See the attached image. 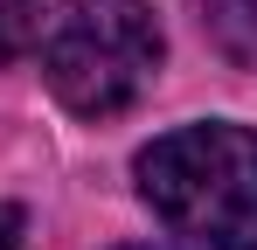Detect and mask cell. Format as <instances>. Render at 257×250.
<instances>
[{
  "label": "cell",
  "mask_w": 257,
  "mask_h": 250,
  "mask_svg": "<svg viewBox=\"0 0 257 250\" xmlns=\"http://www.w3.org/2000/svg\"><path fill=\"white\" fill-rule=\"evenodd\" d=\"M139 195L188 250H257V132L181 125L139 153Z\"/></svg>",
  "instance_id": "obj_1"
},
{
  "label": "cell",
  "mask_w": 257,
  "mask_h": 250,
  "mask_svg": "<svg viewBox=\"0 0 257 250\" xmlns=\"http://www.w3.org/2000/svg\"><path fill=\"white\" fill-rule=\"evenodd\" d=\"M167 35L146 0H56L42 28V77L63 111L118 118L160 77Z\"/></svg>",
  "instance_id": "obj_2"
},
{
  "label": "cell",
  "mask_w": 257,
  "mask_h": 250,
  "mask_svg": "<svg viewBox=\"0 0 257 250\" xmlns=\"http://www.w3.org/2000/svg\"><path fill=\"white\" fill-rule=\"evenodd\" d=\"M188 14L215 42L222 63H236V70L257 63V0H188Z\"/></svg>",
  "instance_id": "obj_3"
},
{
  "label": "cell",
  "mask_w": 257,
  "mask_h": 250,
  "mask_svg": "<svg viewBox=\"0 0 257 250\" xmlns=\"http://www.w3.org/2000/svg\"><path fill=\"white\" fill-rule=\"evenodd\" d=\"M42 28V0H0V63H14Z\"/></svg>",
  "instance_id": "obj_4"
},
{
  "label": "cell",
  "mask_w": 257,
  "mask_h": 250,
  "mask_svg": "<svg viewBox=\"0 0 257 250\" xmlns=\"http://www.w3.org/2000/svg\"><path fill=\"white\" fill-rule=\"evenodd\" d=\"M0 250H28V243H21V229H14L7 215H0Z\"/></svg>",
  "instance_id": "obj_5"
},
{
  "label": "cell",
  "mask_w": 257,
  "mask_h": 250,
  "mask_svg": "<svg viewBox=\"0 0 257 250\" xmlns=\"http://www.w3.org/2000/svg\"><path fill=\"white\" fill-rule=\"evenodd\" d=\"M125 250H160V243H125Z\"/></svg>",
  "instance_id": "obj_6"
}]
</instances>
